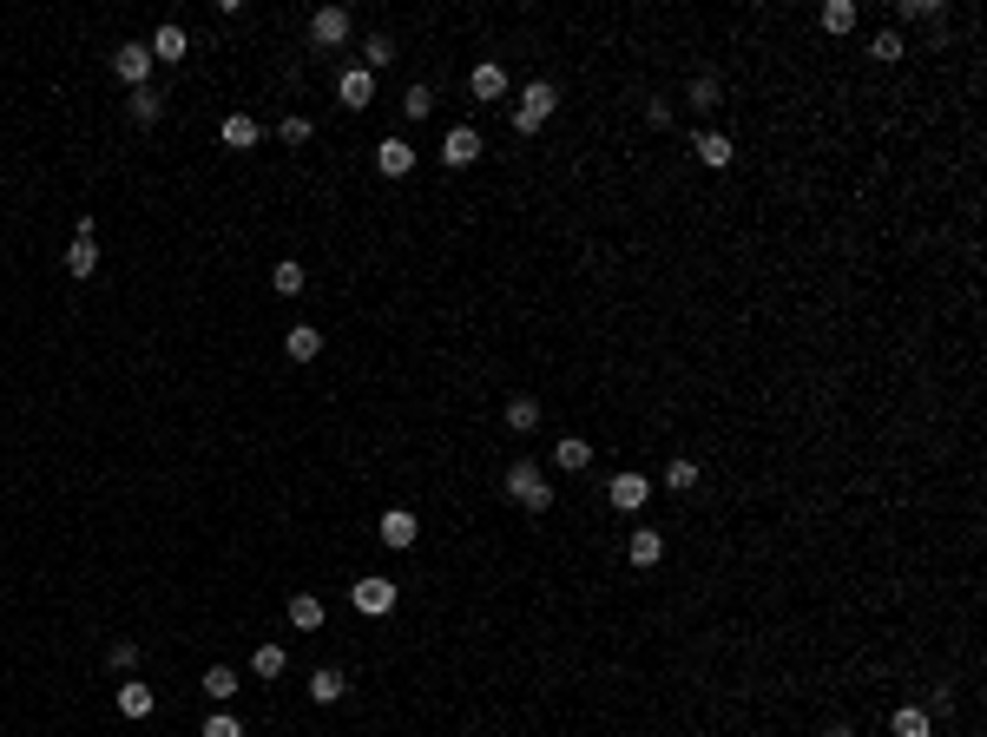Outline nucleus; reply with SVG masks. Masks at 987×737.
Instances as JSON below:
<instances>
[{"label": "nucleus", "instance_id": "obj_37", "mask_svg": "<svg viewBox=\"0 0 987 737\" xmlns=\"http://www.w3.org/2000/svg\"><path fill=\"white\" fill-rule=\"evenodd\" d=\"M277 139H283V145H310V119H283Z\"/></svg>", "mask_w": 987, "mask_h": 737}, {"label": "nucleus", "instance_id": "obj_14", "mask_svg": "<svg viewBox=\"0 0 987 737\" xmlns=\"http://www.w3.org/2000/svg\"><path fill=\"white\" fill-rule=\"evenodd\" d=\"M152 711H158V691L139 685V678H126V685H119V718H152Z\"/></svg>", "mask_w": 987, "mask_h": 737}, {"label": "nucleus", "instance_id": "obj_2", "mask_svg": "<svg viewBox=\"0 0 987 737\" xmlns=\"http://www.w3.org/2000/svg\"><path fill=\"white\" fill-rule=\"evenodd\" d=\"M553 106H560V93H553L547 79H533L527 93L514 99V132H540V126L553 119Z\"/></svg>", "mask_w": 987, "mask_h": 737}, {"label": "nucleus", "instance_id": "obj_11", "mask_svg": "<svg viewBox=\"0 0 987 737\" xmlns=\"http://www.w3.org/2000/svg\"><path fill=\"white\" fill-rule=\"evenodd\" d=\"M376 172L382 178H408V172H415V145H408V139H382L376 145Z\"/></svg>", "mask_w": 987, "mask_h": 737}, {"label": "nucleus", "instance_id": "obj_32", "mask_svg": "<svg viewBox=\"0 0 987 737\" xmlns=\"http://www.w3.org/2000/svg\"><path fill=\"white\" fill-rule=\"evenodd\" d=\"M428 112H435V93H428L422 79H415V86L402 93V119H428Z\"/></svg>", "mask_w": 987, "mask_h": 737}, {"label": "nucleus", "instance_id": "obj_8", "mask_svg": "<svg viewBox=\"0 0 987 737\" xmlns=\"http://www.w3.org/2000/svg\"><path fill=\"white\" fill-rule=\"evenodd\" d=\"M336 99H343L349 112H362V106H376V73L369 66H349L343 79H336Z\"/></svg>", "mask_w": 987, "mask_h": 737}, {"label": "nucleus", "instance_id": "obj_15", "mask_svg": "<svg viewBox=\"0 0 987 737\" xmlns=\"http://www.w3.org/2000/svg\"><path fill=\"white\" fill-rule=\"evenodd\" d=\"M145 47H152V60H158V66H172V60H185V47H191V40H185V27H172V20H165V27H158L152 40H145Z\"/></svg>", "mask_w": 987, "mask_h": 737}, {"label": "nucleus", "instance_id": "obj_27", "mask_svg": "<svg viewBox=\"0 0 987 737\" xmlns=\"http://www.w3.org/2000/svg\"><path fill=\"white\" fill-rule=\"evenodd\" d=\"M270 283H277V297H297L303 283H310V270H303V264H297V257H283V264H277V270H270Z\"/></svg>", "mask_w": 987, "mask_h": 737}, {"label": "nucleus", "instance_id": "obj_16", "mask_svg": "<svg viewBox=\"0 0 987 737\" xmlns=\"http://www.w3.org/2000/svg\"><path fill=\"white\" fill-rule=\"evenodd\" d=\"M889 731L895 737H935V718H928L922 705H895L889 711Z\"/></svg>", "mask_w": 987, "mask_h": 737}, {"label": "nucleus", "instance_id": "obj_5", "mask_svg": "<svg viewBox=\"0 0 987 737\" xmlns=\"http://www.w3.org/2000/svg\"><path fill=\"white\" fill-rule=\"evenodd\" d=\"M606 501L619 507V514H645V501H652V474H612Z\"/></svg>", "mask_w": 987, "mask_h": 737}, {"label": "nucleus", "instance_id": "obj_38", "mask_svg": "<svg viewBox=\"0 0 987 737\" xmlns=\"http://www.w3.org/2000/svg\"><path fill=\"white\" fill-rule=\"evenodd\" d=\"M823 737H856V731H849V724H830V731H823Z\"/></svg>", "mask_w": 987, "mask_h": 737}, {"label": "nucleus", "instance_id": "obj_25", "mask_svg": "<svg viewBox=\"0 0 987 737\" xmlns=\"http://www.w3.org/2000/svg\"><path fill=\"white\" fill-rule=\"evenodd\" d=\"M691 112H718V99H724V86H718V73H698L691 79Z\"/></svg>", "mask_w": 987, "mask_h": 737}, {"label": "nucleus", "instance_id": "obj_33", "mask_svg": "<svg viewBox=\"0 0 987 737\" xmlns=\"http://www.w3.org/2000/svg\"><path fill=\"white\" fill-rule=\"evenodd\" d=\"M895 20H941V0H895Z\"/></svg>", "mask_w": 987, "mask_h": 737}, {"label": "nucleus", "instance_id": "obj_4", "mask_svg": "<svg viewBox=\"0 0 987 737\" xmlns=\"http://www.w3.org/2000/svg\"><path fill=\"white\" fill-rule=\"evenodd\" d=\"M152 47L145 40H126V47H112V73L126 79V86H152Z\"/></svg>", "mask_w": 987, "mask_h": 737}, {"label": "nucleus", "instance_id": "obj_28", "mask_svg": "<svg viewBox=\"0 0 987 737\" xmlns=\"http://www.w3.org/2000/svg\"><path fill=\"white\" fill-rule=\"evenodd\" d=\"M816 20H823V33H849L856 27V0H823V14Z\"/></svg>", "mask_w": 987, "mask_h": 737}, {"label": "nucleus", "instance_id": "obj_24", "mask_svg": "<svg viewBox=\"0 0 987 737\" xmlns=\"http://www.w3.org/2000/svg\"><path fill=\"white\" fill-rule=\"evenodd\" d=\"M507 428H514V435H533V428H540V402H533V395H514V402H507V415H501Z\"/></svg>", "mask_w": 987, "mask_h": 737}, {"label": "nucleus", "instance_id": "obj_22", "mask_svg": "<svg viewBox=\"0 0 987 737\" xmlns=\"http://www.w3.org/2000/svg\"><path fill=\"white\" fill-rule=\"evenodd\" d=\"M99 270V237H73V251H66V277H93Z\"/></svg>", "mask_w": 987, "mask_h": 737}, {"label": "nucleus", "instance_id": "obj_9", "mask_svg": "<svg viewBox=\"0 0 987 737\" xmlns=\"http://www.w3.org/2000/svg\"><path fill=\"white\" fill-rule=\"evenodd\" d=\"M474 158H481V132H474V126H455L448 139H441V165H455V172H468Z\"/></svg>", "mask_w": 987, "mask_h": 737}, {"label": "nucleus", "instance_id": "obj_20", "mask_svg": "<svg viewBox=\"0 0 987 737\" xmlns=\"http://www.w3.org/2000/svg\"><path fill=\"white\" fill-rule=\"evenodd\" d=\"M349 691V678L336 672V665H323V672H310V705H336Z\"/></svg>", "mask_w": 987, "mask_h": 737}, {"label": "nucleus", "instance_id": "obj_29", "mask_svg": "<svg viewBox=\"0 0 987 737\" xmlns=\"http://www.w3.org/2000/svg\"><path fill=\"white\" fill-rule=\"evenodd\" d=\"M224 145H231V152L257 145V119H251V112H231V119H224Z\"/></svg>", "mask_w": 987, "mask_h": 737}, {"label": "nucleus", "instance_id": "obj_17", "mask_svg": "<svg viewBox=\"0 0 987 737\" xmlns=\"http://www.w3.org/2000/svg\"><path fill=\"white\" fill-rule=\"evenodd\" d=\"M586 461H593V441H586V435H566V441H553V468H560V474H580Z\"/></svg>", "mask_w": 987, "mask_h": 737}, {"label": "nucleus", "instance_id": "obj_10", "mask_svg": "<svg viewBox=\"0 0 987 737\" xmlns=\"http://www.w3.org/2000/svg\"><path fill=\"white\" fill-rule=\"evenodd\" d=\"M691 158H698L705 172H724V165L737 158V145L724 139V132H698V139H691Z\"/></svg>", "mask_w": 987, "mask_h": 737}, {"label": "nucleus", "instance_id": "obj_19", "mask_svg": "<svg viewBox=\"0 0 987 737\" xmlns=\"http://www.w3.org/2000/svg\"><path fill=\"white\" fill-rule=\"evenodd\" d=\"M283 349H290V362H316L323 356V330H316V323H297V330L283 336Z\"/></svg>", "mask_w": 987, "mask_h": 737}, {"label": "nucleus", "instance_id": "obj_13", "mask_svg": "<svg viewBox=\"0 0 987 737\" xmlns=\"http://www.w3.org/2000/svg\"><path fill=\"white\" fill-rule=\"evenodd\" d=\"M468 99H507V66L481 60V66L468 73Z\"/></svg>", "mask_w": 987, "mask_h": 737}, {"label": "nucleus", "instance_id": "obj_18", "mask_svg": "<svg viewBox=\"0 0 987 737\" xmlns=\"http://www.w3.org/2000/svg\"><path fill=\"white\" fill-rule=\"evenodd\" d=\"M237 691H244V678H237L231 665H211V672H204V698H211V705H218V711L231 705Z\"/></svg>", "mask_w": 987, "mask_h": 737}, {"label": "nucleus", "instance_id": "obj_1", "mask_svg": "<svg viewBox=\"0 0 987 737\" xmlns=\"http://www.w3.org/2000/svg\"><path fill=\"white\" fill-rule=\"evenodd\" d=\"M507 494H514L527 514H547V507H553V481L533 468V461H514V468H507Z\"/></svg>", "mask_w": 987, "mask_h": 737}, {"label": "nucleus", "instance_id": "obj_30", "mask_svg": "<svg viewBox=\"0 0 987 737\" xmlns=\"http://www.w3.org/2000/svg\"><path fill=\"white\" fill-rule=\"evenodd\" d=\"M869 53H876L882 66H895V60H902V53H909V40H902V33H895V27H882L876 40H869Z\"/></svg>", "mask_w": 987, "mask_h": 737}, {"label": "nucleus", "instance_id": "obj_31", "mask_svg": "<svg viewBox=\"0 0 987 737\" xmlns=\"http://www.w3.org/2000/svg\"><path fill=\"white\" fill-rule=\"evenodd\" d=\"M665 487H672V494H691V487H698V461H665Z\"/></svg>", "mask_w": 987, "mask_h": 737}, {"label": "nucleus", "instance_id": "obj_35", "mask_svg": "<svg viewBox=\"0 0 987 737\" xmlns=\"http://www.w3.org/2000/svg\"><path fill=\"white\" fill-rule=\"evenodd\" d=\"M362 53H369L362 66L376 73V66H389V60H395V40H389V33H369V47H362Z\"/></svg>", "mask_w": 987, "mask_h": 737}, {"label": "nucleus", "instance_id": "obj_21", "mask_svg": "<svg viewBox=\"0 0 987 737\" xmlns=\"http://www.w3.org/2000/svg\"><path fill=\"white\" fill-rule=\"evenodd\" d=\"M323 619H329V612H323V599H316V593L290 599V626H297V632H323Z\"/></svg>", "mask_w": 987, "mask_h": 737}, {"label": "nucleus", "instance_id": "obj_36", "mask_svg": "<svg viewBox=\"0 0 987 737\" xmlns=\"http://www.w3.org/2000/svg\"><path fill=\"white\" fill-rule=\"evenodd\" d=\"M198 737H244V724L231 718V711H211V718H204V731Z\"/></svg>", "mask_w": 987, "mask_h": 737}, {"label": "nucleus", "instance_id": "obj_12", "mask_svg": "<svg viewBox=\"0 0 987 737\" xmlns=\"http://www.w3.org/2000/svg\"><path fill=\"white\" fill-rule=\"evenodd\" d=\"M626 560L639 566V573H645V566H658V560H665V534H658V527H632V540H626Z\"/></svg>", "mask_w": 987, "mask_h": 737}, {"label": "nucleus", "instance_id": "obj_7", "mask_svg": "<svg viewBox=\"0 0 987 737\" xmlns=\"http://www.w3.org/2000/svg\"><path fill=\"white\" fill-rule=\"evenodd\" d=\"M376 534H382V547H395V553H408L415 540H422V520L408 514V507H389V514L376 520Z\"/></svg>", "mask_w": 987, "mask_h": 737}, {"label": "nucleus", "instance_id": "obj_34", "mask_svg": "<svg viewBox=\"0 0 987 737\" xmlns=\"http://www.w3.org/2000/svg\"><path fill=\"white\" fill-rule=\"evenodd\" d=\"M106 665H112V672H132V665H139V645H132V639H112L106 645Z\"/></svg>", "mask_w": 987, "mask_h": 737}, {"label": "nucleus", "instance_id": "obj_6", "mask_svg": "<svg viewBox=\"0 0 987 737\" xmlns=\"http://www.w3.org/2000/svg\"><path fill=\"white\" fill-rule=\"evenodd\" d=\"M349 27H356L349 7H316V14H310V47H343Z\"/></svg>", "mask_w": 987, "mask_h": 737}, {"label": "nucleus", "instance_id": "obj_26", "mask_svg": "<svg viewBox=\"0 0 987 737\" xmlns=\"http://www.w3.org/2000/svg\"><path fill=\"white\" fill-rule=\"evenodd\" d=\"M283 665H290V652H283V645H270V639L251 652V672H257V678H283Z\"/></svg>", "mask_w": 987, "mask_h": 737}, {"label": "nucleus", "instance_id": "obj_23", "mask_svg": "<svg viewBox=\"0 0 987 737\" xmlns=\"http://www.w3.org/2000/svg\"><path fill=\"white\" fill-rule=\"evenodd\" d=\"M126 112H132V126H158V112H165V99L152 93V86H132V99H126Z\"/></svg>", "mask_w": 987, "mask_h": 737}, {"label": "nucleus", "instance_id": "obj_3", "mask_svg": "<svg viewBox=\"0 0 987 737\" xmlns=\"http://www.w3.org/2000/svg\"><path fill=\"white\" fill-rule=\"evenodd\" d=\"M395 599H402V586H395V580H376V573L349 586V606H356L362 619H382V612H395Z\"/></svg>", "mask_w": 987, "mask_h": 737}]
</instances>
